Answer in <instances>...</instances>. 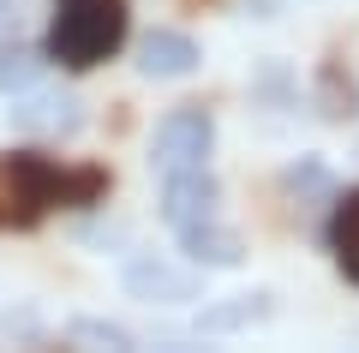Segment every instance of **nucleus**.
Wrapping results in <instances>:
<instances>
[{
	"instance_id": "nucleus-5",
	"label": "nucleus",
	"mask_w": 359,
	"mask_h": 353,
	"mask_svg": "<svg viewBox=\"0 0 359 353\" xmlns=\"http://www.w3.org/2000/svg\"><path fill=\"white\" fill-rule=\"evenodd\" d=\"M216 180L204 174V168H186V174H168V192H162V215H168V227H192V222H204V215H216Z\"/></svg>"
},
{
	"instance_id": "nucleus-6",
	"label": "nucleus",
	"mask_w": 359,
	"mask_h": 353,
	"mask_svg": "<svg viewBox=\"0 0 359 353\" xmlns=\"http://www.w3.org/2000/svg\"><path fill=\"white\" fill-rule=\"evenodd\" d=\"M198 42L186 36V30H150V36L138 42V72L144 78H192L198 72Z\"/></svg>"
},
{
	"instance_id": "nucleus-1",
	"label": "nucleus",
	"mask_w": 359,
	"mask_h": 353,
	"mask_svg": "<svg viewBox=\"0 0 359 353\" xmlns=\"http://www.w3.org/2000/svg\"><path fill=\"white\" fill-rule=\"evenodd\" d=\"M102 192H108L102 168L66 174V168H54L36 150L0 156V227H30L48 204H96Z\"/></svg>"
},
{
	"instance_id": "nucleus-4",
	"label": "nucleus",
	"mask_w": 359,
	"mask_h": 353,
	"mask_svg": "<svg viewBox=\"0 0 359 353\" xmlns=\"http://www.w3.org/2000/svg\"><path fill=\"white\" fill-rule=\"evenodd\" d=\"M6 114H13L18 132H36V138H72V132L84 126V108H78V96H66V90H36V96H18Z\"/></svg>"
},
{
	"instance_id": "nucleus-12",
	"label": "nucleus",
	"mask_w": 359,
	"mask_h": 353,
	"mask_svg": "<svg viewBox=\"0 0 359 353\" xmlns=\"http://www.w3.org/2000/svg\"><path fill=\"white\" fill-rule=\"evenodd\" d=\"M66 341H72V347H108V353L132 347V335L120 324H108V317H72V324H66Z\"/></svg>"
},
{
	"instance_id": "nucleus-8",
	"label": "nucleus",
	"mask_w": 359,
	"mask_h": 353,
	"mask_svg": "<svg viewBox=\"0 0 359 353\" xmlns=\"http://www.w3.org/2000/svg\"><path fill=\"white\" fill-rule=\"evenodd\" d=\"M126 293L132 300H198V276L156 264V258H138V264H126Z\"/></svg>"
},
{
	"instance_id": "nucleus-3",
	"label": "nucleus",
	"mask_w": 359,
	"mask_h": 353,
	"mask_svg": "<svg viewBox=\"0 0 359 353\" xmlns=\"http://www.w3.org/2000/svg\"><path fill=\"white\" fill-rule=\"evenodd\" d=\"M210 144H216V120L204 108H174L156 126V144H150V168L156 174H186V168H204L210 162Z\"/></svg>"
},
{
	"instance_id": "nucleus-9",
	"label": "nucleus",
	"mask_w": 359,
	"mask_h": 353,
	"mask_svg": "<svg viewBox=\"0 0 359 353\" xmlns=\"http://www.w3.org/2000/svg\"><path fill=\"white\" fill-rule=\"evenodd\" d=\"M287 198H294V210H306V215L335 210V180H330V168H323V162H294V168H287Z\"/></svg>"
},
{
	"instance_id": "nucleus-15",
	"label": "nucleus",
	"mask_w": 359,
	"mask_h": 353,
	"mask_svg": "<svg viewBox=\"0 0 359 353\" xmlns=\"http://www.w3.org/2000/svg\"><path fill=\"white\" fill-rule=\"evenodd\" d=\"M13 25H18V6H13V0H0V36H6Z\"/></svg>"
},
{
	"instance_id": "nucleus-10",
	"label": "nucleus",
	"mask_w": 359,
	"mask_h": 353,
	"mask_svg": "<svg viewBox=\"0 0 359 353\" xmlns=\"http://www.w3.org/2000/svg\"><path fill=\"white\" fill-rule=\"evenodd\" d=\"M269 312H276V305H269V293H240V300H228V305H204V312H198V335H222V329L264 324Z\"/></svg>"
},
{
	"instance_id": "nucleus-14",
	"label": "nucleus",
	"mask_w": 359,
	"mask_h": 353,
	"mask_svg": "<svg viewBox=\"0 0 359 353\" xmlns=\"http://www.w3.org/2000/svg\"><path fill=\"white\" fill-rule=\"evenodd\" d=\"M323 114H335V120L353 114V84L341 90V72H335V66H323Z\"/></svg>"
},
{
	"instance_id": "nucleus-7",
	"label": "nucleus",
	"mask_w": 359,
	"mask_h": 353,
	"mask_svg": "<svg viewBox=\"0 0 359 353\" xmlns=\"http://www.w3.org/2000/svg\"><path fill=\"white\" fill-rule=\"evenodd\" d=\"M180 246L192 252V264H204V269H233L245 258V246H240V234L233 227H222L216 215H204V222H192V227H180Z\"/></svg>"
},
{
	"instance_id": "nucleus-13",
	"label": "nucleus",
	"mask_w": 359,
	"mask_h": 353,
	"mask_svg": "<svg viewBox=\"0 0 359 353\" xmlns=\"http://www.w3.org/2000/svg\"><path fill=\"white\" fill-rule=\"evenodd\" d=\"M42 72V54L36 48H0V90H18Z\"/></svg>"
},
{
	"instance_id": "nucleus-11",
	"label": "nucleus",
	"mask_w": 359,
	"mask_h": 353,
	"mask_svg": "<svg viewBox=\"0 0 359 353\" xmlns=\"http://www.w3.org/2000/svg\"><path fill=\"white\" fill-rule=\"evenodd\" d=\"M330 240H335V258H341L347 281H359V192H335Z\"/></svg>"
},
{
	"instance_id": "nucleus-2",
	"label": "nucleus",
	"mask_w": 359,
	"mask_h": 353,
	"mask_svg": "<svg viewBox=\"0 0 359 353\" xmlns=\"http://www.w3.org/2000/svg\"><path fill=\"white\" fill-rule=\"evenodd\" d=\"M120 36H126V0H60L48 30V60L84 72V66L108 60Z\"/></svg>"
}]
</instances>
